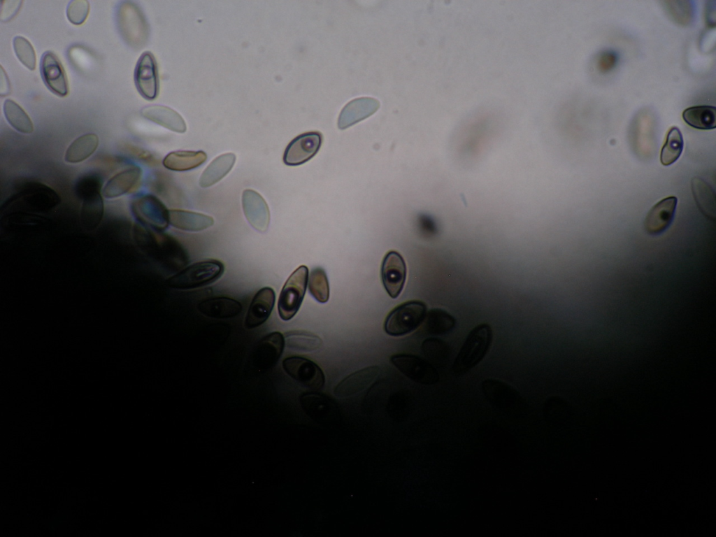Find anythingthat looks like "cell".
<instances>
[{
	"label": "cell",
	"instance_id": "6da1fadb",
	"mask_svg": "<svg viewBox=\"0 0 716 537\" xmlns=\"http://www.w3.org/2000/svg\"><path fill=\"white\" fill-rule=\"evenodd\" d=\"M492 340L489 324L482 323L471 329L453 363L454 373L461 375L477 366L488 352Z\"/></svg>",
	"mask_w": 716,
	"mask_h": 537
},
{
	"label": "cell",
	"instance_id": "7a4b0ae2",
	"mask_svg": "<svg viewBox=\"0 0 716 537\" xmlns=\"http://www.w3.org/2000/svg\"><path fill=\"white\" fill-rule=\"evenodd\" d=\"M224 266L216 259L196 262L170 277L167 285L173 289H190L206 286L217 281L223 274Z\"/></svg>",
	"mask_w": 716,
	"mask_h": 537
},
{
	"label": "cell",
	"instance_id": "3957f363",
	"mask_svg": "<svg viewBox=\"0 0 716 537\" xmlns=\"http://www.w3.org/2000/svg\"><path fill=\"white\" fill-rule=\"evenodd\" d=\"M427 313V306L423 301L413 300L401 303L387 316L385 331L392 336L408 334L424 322Z\"/></svg>",
	"mask_w": 716,
	"mask_h": 537
},
{
	"label": "cell",
	"instance_id": "277c9868",
	"mask_svg": "<svg viewBox=\"0 0 716 537\" xmlns=\"http://www.w3.org/2000/svg\"><path fill=\"white\" fill-rule=\"evenodd\" d=\"M308 269L298 267L288 278L280 292L278 301L279 317L284 321L292 319L299 310L306 294Z\"/></svg>",
	"mask_w": 716,
	"mask_h": 537
},
{
	"label": "cell",
	"instance_id": "5b68a950",
	"mask_svg": "<svg viewBox=\"0 0 716 537\" xmlns=\"http://www.w3.org/2000/svg\"><path fill=\"white\" fill-rule=\"evenodd\" d=\"M282 366L287 375L305 387L319 390L324 385L323 371L316 363L307 358L288 357L283 359Z\"/></svg>",
	"mask_w": 716,
	"mask_h": 537
},
{
	"label": "cell",
	"instance_id": "8992f818",
	"mask_svg": "<svg viewBox=\"0 0 716 537\" xmlns=\"http://www.w3.org/2000/svg\"><path fill=\"white\" fill-rule=\"evenodd\" d=\"M392 364L410 380L424 385L437 382L439 375L427 360L413 355L396 354L391 357Z\"/></svg>",
	"mask_w": 716,
	"mask_h": 537
},
{
	"label": "cell",
	"instance_id": "52a82bcc",
	"mask_svg": "<svg viewBox=\"0 0 716 537\" xmlns=\"http://www.w3.org/2000/svg\"><path fill=\"white\" fill-rule=\"evenodd\" d=\"M117 24L122 36L132 45H141L146 38L147 28L138 8L124 2L117 12Z\"/></svg>",
	"mask_w": 716,
	"mask_h": 537
},
{
	"label": "cell",
	"instance_id": "ba28073f",
	"mask_svg": "<svg viewBox=\"0 0 716 537\" xmlns=\"http://www.w3.org/2000/svg\"><path fill=\"white\" fill-rule=\"evenodd\" d=\"M406 275V264L402 256L396 251H389L382 262L381 278L383 286L391 298L396 299L399 296Z\"/></svg>",
	"mask_w": 716,
	"mask_h": 537
},
{
	"label": "cell",
	"instance_id": "9c48e42d",
	"mask_svg": "<svg viewBox=\"0 0 716 537\" xmlns=\"http://www.w3.org/2000/svg\"><path fill=\"white\" fill-rule=\"evenodd\" d=\"M322 141V134L317 131L299 135L287 146L283 155L284 163L298 166L308 162L319 151Z\"/></svg>",
	"mask_w": 716,
	"mask_h": 537
},
{
	"label": "cell",
	"instance_id": "30bf717a",
	"mask_svg": "<svg viewBox=\"0 0 716 537\" xmlns=\"http://www.w3.org/2000/svg\"><path fill=\"white\" fill-rule=\"evenodd\" d=\"M134 81L139 94L145 99H155L159 92V78L156 60L150 52H144L139 57L134 71Z\"/></svg>",
	"mask_w": 716,
	"mask_h": 537
},
{
	"label": "cell",
	"instance_id": "8fae6325",
	"mask_svg": "<svg viewBox=\"0 0 716 537\" xmlns=\"http://www.w3.org/2000/svg\"><path fill=\"white\" fill-rule=\"evenodd\" d=\"M134 213L145 224L157 230H164L169 224V210L156 196L146 194L135 201Z\"/></svg>",
	"mask_w": 716,
	"mask_h": 537
},
{
	"label": "cell",
	"instance_id": "7c38bea8",
	"mask_svg": "<svg viewBox=\"0 0 716 537\" xmlns=\"http://www.w3.org/2000/svg\"><path fill=\"white\" fill-rule=\"evenodd\" d=\"M677 203L678 199L672 196L652 207L644 222L645 230L649 235L658 236L668 229L674 220Z\"/></svg>",
	"mask_w": 716,
	"mask_h": 537
},
{
	"label": "cell",
	"instance_id": "4fadbf2b",
	"mask_svg": "<svg viewBox=\"0 0 716 537\" xmlns=\"http://www.w3.org/2000/svg\"><path fill=\"white\" fill-rule=\"evenodd\" d=\"M41 73L44 83L54 94L59 96L68 94L69 85L65 71L52 52L43 53L41 61Z\"/></svg>",
	"mask_w": 716,
	"mask_h": 537
},
{
	"label": "cell",
	"instance_id": "5bb4252c",
	"mask_svg": "<svg viewBox=\"0 0 716 537\" xmlns=\"http://www.w3.org/2000/svg\"><path fill=\"white\" fill-rule=\"evenodd\" d=\"M242 206L250 224L259 232L266 231L270 222V212L264 199L255 190L245 189L242 194Z\"/></svg>",
	"mask_w": 716,
	"mask_h": 537
},
{
	"label": "cell",
	"instance_id": "9a60e30c",
	"mask_svg": "<svg viewBox=\"0 0 716 537\" xmlns=\"http://www.w3.org/2000/svg\"><path fill=\"white\" fill-rule=\"evenodd\" d=\"M285 347L284 335L273 331L264 336L254 353L253 361L259 370L272 368L280 358Z\"/></svg>",
	"mask_w": 716,
	"mask_h": 537
},
{
	"label": "cell",
	"instance_id": "2e32d148",
	"mask_svg": "<svg viewBox=\"0 0 716 537\" xmlns=\"http://www.w3.org/2000/svg\"><path fill=\"white\" fill-rule=\"evenodd\" d=\"M482 389L489 401L504 412L515 413L521 403L517 392L503 382L487 380L482 383Z\"/></svg>",
	"mask_w": 716,
	"mask_h": 537
},
{
	"label": "cell",
	"instance_id": "e0dca14e",
	"mask_svg": "<svg viewBox=\"0 0 716 537\" xmlns=\"http://www.w3.org/2000/svg\"><path fill=\"white\" fill-rule=\"evenodd\" d=\"M275 301V294L271 287L260 289L250 303L245 320V327L251 329L266 322L272 313Z\"/></svg>",
	"mask_w": 716,
	"mask_h": 537
},
{
	"label": "cell",
	"instance_id": "ac0fdd59",
	"mask_svg": "<svg viewBox=\"0 0 716 537\" xmlns=\"http://www.w3.org/2000/svg\"><path fill=\"white\" fill-rule=\"evenodd\" d=\"M301 406L306 413L313 420L323 425L330 424L338 417L336 404L322 395L308 393L300 399Z\"/></svg>",
	"mask_w": 716,
	"mask_h": 537
},
{
	"label": "cell",
	"instance_id": "d6986e66",
	"mask_svg": "<svg viewBox=\"0 0 716 537\" xmlns=\"http://www.w3.org/2000/svg\"><path fill=\"white\" fill-rule=\"evenodd\" d=\"M141 176L142 171L138 166L125 169L108 180L102 189V196L106 199H114L135 189L139 185Z\"/></svg>",
	"mask_w": 716,
	"mask_h": 537
},
{
	"label": "cell",
	"instance_id": "ffe728a7",
	"mask_svg": "<svg viewBox=\"0 0 716 537\" xmlns=\"http://www.w3.org/2000/svg\"><path fill=\"white\" fill-rule=\"evenodd\" d=\"M377 99L371 97H361L347 103L341 110L338 126L344 129L373 114L379 108Z\"/></svg>",
	"mask_w": 716,
	"mask_h": 537
},
{
	"label": "cell",
	"instance_id": "44dd1931",
	"mask_svg": "<svg viewBox=\"0 0 716 537\" xmlns=\"http://www.w3.org/2000/svg\"><path fill=\"white\" fill-rule=\"evenodd\" d=\"M380 368L371 366L357 371L341 380L334 388V394L338 397L353 395L366 389L378 376Z\"/></svg>",
	"mask_w": 716,
	"mask_h": 537
},
{
	"label": "cell",
	"instance_id": "7402d4cb",
	"mask_svg": "<svg viewBox=\"0 0 716 537\" xmlns=\"http://www.w3.org/2000/svg\"><path fill=\"white\" fill-rule=\"evenodd\" d=\"M197 309L208 317L229 319L238 315L242 310V306L239 301L232 298L215 296L199 302Z\"/></svg>",
	"mask_w": 716,
	"mask_h": 537
},
{
	"label": "cell",
	"instance_id": "603a6c76",
	"mask_svg": "<svg viewBox=\"0 0 716 537\" xmlns=\"http://www.w3.org/2000/svg\"><path fill=\"white\" fill-rule=\"evenodd\" d=\"M141 115L145 118L175 132L184 133L187 129L182 117L168 106H148L142 108Z\"/></svg>",
	"mask_w": 716,
	"mask_h": 537
},
{
	"label": "cell",
	"instance_id": "cb8c5ba5",
	"mask_svg": "<svg viewBox=\"0 0 716 537\" xmlns=\"http://www.w3.org/2000/svg\"><path fill=\"white\" fill-rule=\"evenodd\" d=\"M214 223L212 217L184 210H169V224L180 230L199 231L211 227Z\"/></svg>",
	"mask_w": 716,
	"mask_h": 537
},
{
	"label": "cell",
	"instance_id": "d4e9b609",
	"mask_svg": "<svg viewBox=\"0 0 716 537\" xmlns=\"http://www.w3.org/2000/svg\"><path fill=\"white\" fill-rule=\"evenodd\" d=\"M236 156L231 152L222 154L215 158L203 171L199 185L208 187L221 180L232 169Z\"/></svg>",
	"mask_w": 716,
	"mask_h": 537
},
{
	"label": "cell",
	"instance_id": "484cf974",
	"mask_svg": "<svg viewBox=\"0 0 716 537\" xmlns=\"http://www.w3.org/2000/svg\"><path fill=\"white\" fill-rule=\"evenodd\" d=\"M206 159V154L201 150H178L169 153L163 160V165L169 170L185 171L201 166Z\"/></svg>",
	"mask_w": 716,
	"mask_h": 537
},
{
	"label": "cell",
	"instance_id": "4316f807",
	"mask_svg": "<svg viewBox=\"0 0 716 537\" xmlns=\"http://www.w3.org/2000/svg\"><path fill=\"white\" fill-rule=\"evenodd\" d=\"M692 191L696 205L701 213L709 219L715 220V193L711 186L703 179L695 177L691 180Z\"/></svg>",
	"mask_w": 716,
	"mask_h": 537
},
{
	"label": "cell",
	"instance_id": "83f0119b",
	"mask_svg": "<svg viewBox=\"0 0 716 537\" xmlns=\"http://www.w3.org/2000/svg\"><path fill=\"white\" fill-rule=\"evenodd\" d=\"M684 121L690 127L703 130L715 129L716 127V108L711 106H696L686 108L682 112Z\"/></svg>",
	"mask_w": 716,
	"mask_h": 537
},
{
	"label": "cell",
	"instance_id": "f1b7e54d",
	"mask_svg": "<svg viewBox=\"0 0 716 537\" xmlns=\"http://www.w3.org/2000/svg\"><path fill=\"white\" fill-rule=\"evenodd\" d=\"M99 145V138L94 134H87L77 138L67 148L64 159L68 163L81 162L91 156Z\"/></svg>",
	"mask_w": 716,
	"mask_h": 537
},
{
	"label": "cell",
	"instance_id": "f546056e",
	"mask_svg": "<svg viewBox=\"0 0 716 537\" xmlns=\"http://www.w3.org/2000/svg\"><path fill=\"white\" fill-rule=\"evenodd\" d=\"M426 331L431 335L441 336L450 333L456 324L455 318L441 308L430 310L425 318Z\"/></svg>",
	"mask_w": 716,
	"mask_h": 537
},
{
	"label": "cell",
	"instance_id": "4dcf8cb0",
	"mask_svg": "<svg viewBox=\"0 0 716 537\" xmlns=\"http://www.w3.org/2000/svg\"><path fill=\"white\" fill-rule=\"evenodd\" d=\"M287 349L298 352H313L319 349L322 339L317 335L305 331H290L284 334Z\"/></svg>",
	"mask_w": 716,
	"mask_h": 537
},
{
	"label": "cell",
	"instance_id": "1f68e13d",
	"mask_svg": "<svg viewBox=\"0 0 716 537\" xmlns=\"http://www.w3.org/2000/svg\"><path fill=\"white\" fill-rule=\"evenodd\" d=\"M683 145V137L679 128L677 127L670 128L661 150V163L664 166H669L675 162L682 152Z\"/></svg>",
	"mask_w": 716,
	"mask_h": 537
},
{
	"label": "cell",
	"instance_id": "d6a6232c",
	"mask_svg": "<svg viewBox=\"0 0 716 537\" xmlns=\"http://www.w3.org/2000/svg\"><path fill=\"white\" fill-rule=\"evenodd\" d=\"M3 112L9 124L17 131L31 134L34 126L26 112L14 101L6 99L3 103Z\"/></svg>",
	"mask_w": 716,
	"mask_h": 537
},
{
	"label": "cell",
	"instance_id": "836d02e7",
	"mask_svg": "<svg viewBox=\"0 0 716 537\" xmlns=\"http://www.w3.org/2000/svg\"><path fill=\"white\" fill-rule=\"evenodd\" d=\"M308 289L313 297L320 303H326L329 298V285L327 274L321 267L313 268L309 275Z\"/></svg>",
	"mask_w": 716,
	"mask_h": 537
},
{
	"label": "cell",
	"instance_id": "e575fe53",
	"mask_svg": "<svg viewBox=\"0 0 716 537\" xmlns=\"http://www.w3.org/2000/svg\"><path fill=\"white\" fill-rule=\"evenodd\" d=\"M13 48L19 60L29 70L36 68V54L30 42L24 37L17 36L13 40Z\"/></svg>",
	"mask_w": 716,
	"mask_h": 537
},
{
	"label": "cell",
	"instance_id": "d590c367",
	"mask_svg": "<svg viewBox=\"0 0 716 537\" xmlns=\"http://www.w3.org/2000/svg\"><path fill=\"white\" fill-rule=\"evenodd\" d=\"M90 12V3L87 0H72L66 8L68 20L73 24L80 25L85 22Z\"/></svg>",
	"mask_w": 716,
	"mask_h": 537
},
{
	"label": "cell",
	"instance_id": "8d00e7d4",
	"mask_svg": "<svg viewBox=\"0 0 716 537\" xmlns=\"http://www.w3.org/2000/svg\"><path fill=\"white\" fill-rule=\"evenodd\" d=\"M21 3V1H3L1 10V20L6 22L12 18L17 13Z\"/></svg>",
	"mask_w": 716,
	"mask_h": 537
},
{
	"label": "cell",
	"instance_id": "74e56055",
	"mask_svg": "<svg viewBox=\"0 0 716 537\" xmlns=\"http://www.w3.org/2000/svg\"><path fill=\"white\" fill-rule=\"evenodd\" d=\"M617 57L613 52H603L599 59L598 66L602 72L611 70L616 64Z\"/></svg>",
	"mask_w": 716,
	"mask_h": 537
}]
</instances>
